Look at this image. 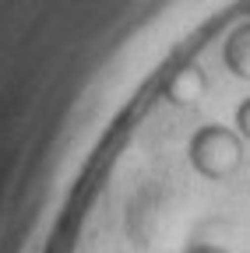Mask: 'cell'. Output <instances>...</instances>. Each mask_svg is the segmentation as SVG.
<instances>
[{"label": "cell", "mask_w": 250, "mask_h": 253, "mask_svg": "<svg viewBox=\"0 0 250 253\" xmlns=\"http://www.w3.org/2000/svg\"><path fill=\"white\" fill-rule=\"evenodd\" d=\"M187 158H191V169L201 179L226 183L243 169V137L233 126L204 123V126L194 130V137L187 141Z\"/></svg>", "instance_id": "1"}, {"label": "cell", "mask_w": 250, "mask_h": 253, "mask_svg": "<svg viewBox=\"0 0 250 253\" xmlns=\"http://www.w3.org/2000/svg\"><path fill=\"white\" fill-rule=\"evenodd\" d=\"M204 91H208V74H204L201 63H194V60L180 63V67L169 71V78L162 81V99L169 106H180V109L198 106L204 99Z\"/></svg>", "instance_id": "2"}, {"label": "cell", "mask_w": 250, "mask_h": 253, "mask_svg": "<svg viewBox=\"0 0 250 253\" xmlns=\"http://www.w3.org/2000/svg\"><path fill=\"white\" fill-rule=\"evenodd\" d=\"M222 63L226 71L240 81H250V18L240 21L229 36H226V46H222Z\"/></svg>", "instance_id": "3"}, {"label": "cell", "mask_w": 250, "mask_h": 253, "mask_svg": "<svg viewBox=\"0 0 250 253\" xmlns=\"http://www.w3.org/2000/svg\"><path fill=\"white\" fill-rule=\"evenodd\" d=\"M236 134H240L243 141H250V99H243V102L236 106Z\"/></svg>", "instance_id": "4"}, {"label": "cell", "mask_w": 250, "mask_h": 253, "mask_svg": "<svg viewBox=\"0 0 250 253\" xmlns=\"http://www.w3.org/2000/svg\"><path fill=\"white\" fill-rule=\"evenodd\" d=\"M187 253H229L226 246H215V243H198V246H191Z\"/></svg>", "instance_id": "5"}, {"label": "cell", "mask_w": 250, "mask_h": 253, "mask_svg": "<svg viewBox=\"0 0 250 253\" xmlns=\"http://www.w3.org/2000/svg\"><path fill=\"white\" fill-rule=\"evenodd\" d=\"M243 14H250V0H243Z\"/></svg>", "instance_id": "6"}]
</instances>
